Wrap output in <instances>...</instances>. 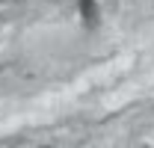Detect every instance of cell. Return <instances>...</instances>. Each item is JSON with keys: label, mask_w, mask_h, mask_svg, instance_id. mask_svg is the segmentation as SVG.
<instances>
[{"label": "cell", "mask_w": 154, "mask_h": 148, "mask_svg": "<svg viewBox=\"0 0 154 148\" xmlns=\"http://www.w3.org/2000/svg\"><path fill=\"white\" fill-rule=\"evenodd\" d=\"M80 12H83V21H86V24H95V21H98L95 0H80Z\"/></svg>", "instance_id": "obj_1"}]
</instances>
